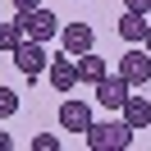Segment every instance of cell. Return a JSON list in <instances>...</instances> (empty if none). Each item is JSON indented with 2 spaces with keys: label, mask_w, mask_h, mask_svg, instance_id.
<instances>
[{
  "label": "cell",
  "mask_w": 151,
  "mask_h": 151,
  "mask_svg": "<svg viewBox=\"0 0 151 151\" xmlns=\"http://www.w3.org/2000/svg\"><path fill=\"white\" fill-rule=\"evenodd\" d=\"M14 110H19V92L14 87H0V119H9Z\"/></svg>",
  "instance_id": "4fadbf2b"
},
{
  "label": "cell",
  "mask_w": 151,
  "mask_h": 151,
  "mask_svg": "<svg viewBox=\"0 0 151 151\" xmlns=\"http://www.w3.org/2000/svg\"><path fill=\"white\" fill-rule=\"evenodd\" d=\"M32 151H60V137L55 133H37L32 137Z\"/></svg>",
  "instance_id": "5bb4252c"
},
{
  "label": "cell",
  "mask_w": 151,
  "mask_h": 151,
  "mask_svg": "<svg viewBox=\"0 0 151 151\" xmlns=\"http://www.w3.org/2000/svg\"><path fill=\"white\" fill-rule=\"evenodd\" d=\"M60 128H64V133H87V128H92V105L69 96V101L60 105Z\"/></svg>",
  "instance_id": "8992f818"
},
{
  "label": "cell",
  "mask_w": 151,
  "mask_h": 151,
  "mask_svg": "<svg viewBox=\"0 0 151 151\" xmlns=\"http://www.w3.org/2000/svg\"><path fill=\"white\" fill-rule=\"evenodd\" d=\"M60 41H64L69 55H87L92 41H96V32L87 28V23H64V28H60Z\"/></svg>",
  "instance_id": "ba28073f"
},
{
  "label": "cell",
  "mask_w": 151,
  "mask_h": 151,
  "mask_svg": "<svg viewBox=\"0 0 151 151\" xmlns=\"http://www.w3.org/2000/svg\"><path fill=\"white\" fill-rule=\"evenodd\" d=\"M142 46H147V50H151V28H147V37H142Z\"/></svg>",
  "instance_id": "ac0fdd59"
},
{
  "label": "cell",
  "mask_w": 151,
  "mask_h": 151,
  "mask_svg": "<svg viewBox=\"0 0 151 151\" xmlns=\"http://www.w3.org/2000/svg\"><path fill=\"white\" fill-rule=\"evenodd\" d=\"M128 92H133V87H128V78H119V73H114V78L105 73L101 83H96V101H101L105 110H119V105L128 101Z\"/></svg>",
  "instance_id": "52a82bcc"
},
{
  "label": "cell",
  "mask_w": 151,
  "mask_h": 151,
  "mask_svg": "<svg viewBox=\"0 0 151 151\" xmlns=\"http://www.w3.org/2000/svg\"><path fill=\"white\" fill-rule=\"evenodd\" d=\"M9 55H14V64H19V73H23V78H41V73H46V64H50L46 41H37V37H23L19 46L9 50Z\"/></svg>",
  "instance_id": "7a4b0ae2"
},
{
  "label": "cell",
  "mask_w": 151,
  "mask_h": 151,
  "mask_svg": "<svg viewBox=\"0 0 151 151\" xmlns=\"http://www.w3.org/2000/svg\"><path fill=\"white\" fill-rule=\"evenodd\" d=\"M124 9H133V14H151V0H124Z\"/></svg>",
  "instance_id": "9a60e30c"
},
{
  "label": "cell",
  "mask_w": 151,
  "mask_h": 151,
  "mask_svg": "<svg viewBox=\"0 0 151 151\" xmlns=\"http://www.w3.org/2000/svg\"><path fill=\"white\" fill-rule=\"evenodd\" d=\"M119 114H124V124H128L133 133H137V128H151V101H147V96H128V101L119 105Z\"/></svg>",
  "instance_id": "30bf717a"
},
{
  "label": "cell",
  "mask_w": 151,
  "mask_h": 151,
  "mask_svg": "<svg viewBox=\"0 0 151 151\" xmlns=\"http://www.w3.org/2000/svg\"><path fill=\"white\" fill-rule=\"evenodd\" d=\"M114 73H119V78H128V87H147V83H151V50H147V46L124 50Z\"/></svg>",
  "instance_id": "3957f363"
},
{
  "label": "cell",
  "mask_w": 151,
  "mask_h": 151,
  "mask_svg": "<svg viewBox=\"0 0 151 151\" xmlns=\"http://www.w3.org/2000/svg\"><path fill=\"white\" fill-rule=\"evenodd\" d=\"M19 23H23V37H37V41H50L60 32V19L46 9V5H32V9H23L19 14Z\"/></svg>",
  "instance_id": "277c9868"
},
{
  "label": "cell",
  "mask_w": 151,
  "mask_h": 151,
  "mask_svg": "<svg viewBox=\"0 0 151 151\" xmlns=\"http://www.w3.org/2000/svg\"><path fill=\"white\" fill-rule=\"evenodd\" d=\"M147 28H151V14H133V9H124V14H119V37L128 41V46H142Z\"/></svg>",
  "instance_id": "9c48e42d"
},
{
  "label": "cell",
  "mask_w": 151,
  "mask_h": 151,
  "mask_svg": "<svg viewBox=\"0 0 151 151\" xmlns=\"http://www.w3.org/2000/svg\"><path fill=\"white\" fill-rule=\"evenodd\" d=\"M32 5H41V0H14V9H19V14H23V9H32Z\"/></svg>",
  "instance_id": "2e32d148"
},
{
  "label": "cell",
  "mask_w": 151,
  "mask_h": 151,
  "mask_svg": "<svg viewBox=\"0 0 151 151\" xmlns=\"http://www.w3.org/2000/svg\"><path fill=\"white\" fill-rule=\"evenodd\" d=\"M23 41V23L14 19V23H0V50H14Z\"/></svg>",
  "instance_id": "7c38bea8"
},
{
  "label": "cell",
  "mask_w": 151,
  "mask_h": 151,
  "mask_svg": "<svg viewBox=\"0 0 151 151\" xmlns=\"http://www.w3.org/2000/svg\"><path fill=\"white\" fill-rule=\"evenodd\" d=\"M0 151H14V137H9V133H0Z\"/></svg>",
  "instance_id": "e0dca14e"
},
{
  "label": "cell",
  "mask_w": 151,
  "mask_h": 151,
  "mask_svg": "<svg viewBox=\"0 0 151 151\" xmlns=\"http://www.w3.org/2000/svg\"><path fill=\"white\" fill-rule=\"evenodd\" d=\"M46 78H50V87H55V92H73L78 87V55H55L46 64Z\"/></svg>",
  "instance_id": "5b68a950"
},
{
  "label": "cell",
  "mask_w": 151,
  "mask_h": 151,
  "mask_svg": "<svg viewBox=\"0 0 151 151\" xmlns=\"http://www.w3.org/2000/svg\"><path fill=\"white\" fill-rule=\"evenodd\" d=\"M110 73V69H105V60L96 55V50H87V55H78V83H101V78Z\"/></svg>",
  "instance_id": "8fae6325"
},
{
  "label": "cell",
  "mask_w": 151,
  "mask_h": 151,
  "mask_svg": "<svg viewBox=\"0 0 151 151\" xmlns=\"http://www.w3.org/2000/svg\"><path fill=\"white\" fill-rule=\"evenodd\" d=\"M87 147L92 151H128L133 147V128L128 124H114V119H105V124H96L92 119V128H87Z\"/></svg>",
  "instance_id": "6da1fadb"
}]
</instances>
